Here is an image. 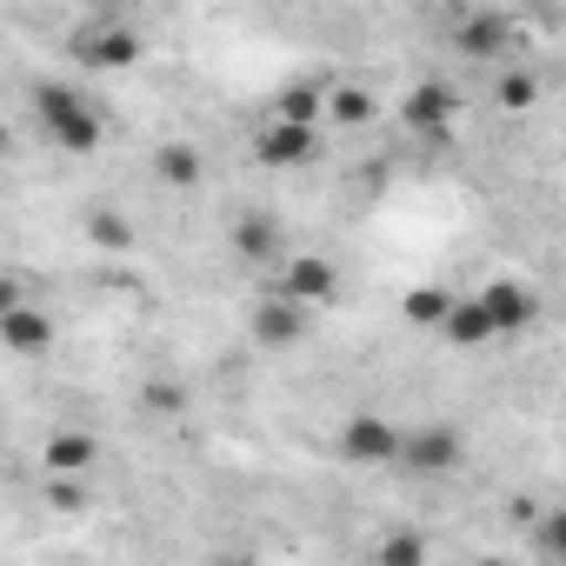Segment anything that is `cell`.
Masks as SVG:
<instances>
[{
    "label": "cell",
    "instance_id": "obj_20",
    "mask_svg": "<svg viewBox=\"0 0 566 566\" xmlns=\"http://www.w3.org/2000/svg\"><path fill=\"white\" fill-rule=\"evenodd\" d=\"M374 559H380V566H420V559H427V539L400 526V533H387V539L374 546Z\"/></svg>",
    "mask_w": 566,
    "mask_h": 566
},
{
    "label": "cell",
    "instance_id": "obj_22",
    "mask_svg": "<svg viewBox=\"0 0 566 566\" xmlns=\"http://www.w3.org/2000/svg\"><path fill=\"white\" fill-rule=\"evenodd\" d=\"M533 101H539V74L513 67V74L500 81V107H506V114H520V107H533Z\"/></svg>",
    "mask_w": 566,
    "mask_h": 566
},
{
    "label": "cell",
    "instance_id": "obj_12",
    "mask_svg": "<svg viewBox=\"0 0 566 566\" xmlns=\"http://www.w3.org/2000/svg\"><path fill=\"white\" fill-rule=\"evenodd\" d=\"M440 334H447V347H460V354H480V347H493L500 334H493V321H486V307H480V294H453L447 301V314L433 321Z\"/></svg>",
    "mask_w": 566,
    "mask_h": 566
},
{
    "label": "cell",
    "instance_id": "obj_23",
    "mask_svg": "<svg viewBox=\"0 0 566 566\" xmlns=\"http://www.w3.org/2000/svg\"><path fill=\"white\" fill-rule=\"evenodd\" d=\"M21 301H34V294L21 287V280H14V273H0V314H8V307H21Z\"/></svg>",
    "mask_w": 566,
    "mask_h": 566
},
{
    "label": "cell",
    "instance_id": "obj_24",
    "mask_svg": "<svg viewBox=\"0 0 566 566\" xmlns=\"http://www.w3.org/2000/svg\"><path fill=\"white\" fill-rule=\"evenodd\" d=\"M8 147H14V134H8V120H0V154H8Z\"/></svg>",
    "mask_w": 566,
    "mask_h": 566
},
{
    "label": "cell",
    "instance_id": "obj_3",
    "mask_svg": "<svg viewBox=\"0 0 566 566\" xmlns=\"http://www.w3.org/2000/svg\"><path fill=\"white\" fill-rule=\"evenodd\" d=\"M253 160L273 167V174H294V167H314L321 160V120H287V114H273L253 127Z\"/></svg>",
    "mask_w": 566,
    "mask_h": 566
},
{
    "label": "cell",
    "instance_id": "obj_19",
    "mask_svg": "<svg viewBox=\"0 0 566 566\" xmlns=\"http://www.w3.org/2000/svg\"><path fill=\"white\" fill-rule=\"evenodd\" d=\"M447 301H453L447 287H407V301H400V314H407L413 327H433V321L447 314Z\"/></svg>",
    "mask_w": 566,
    "mask_h": 566
},
{
    "label": "cell",
    "instance_id": "obj_10",
    "mask_svg": "<svg viewBox=\"0 0 566 566\" xmlns=\"http://www.w3.org/2000/svg\"><path fill=\"white\" fill-rule=\"evenodd\" d=\"M280 294H294L301 307H334V294H340V266H334L327 253H294L287 273H280Z\"/></svg>",
    "mask_w": 566,
    "mask_h": 566
},
{
    "label": "cell",
    "instance_id": "obj_14",
    "mask_svg": "<svg viewBox=\"0 0 566 566\" xmlns=\"http://www.w3.org/2000/svg\"><path fill=\"white\" fill-rule=\"evenodd\" d=\"M154 174H160V187L193 193V187L207 180V160H200V147H193V140H167V147L154 154Z\"/></svg>",
    "mask_w": 566,
    "mask_h": 566
},
{
    "label": "cell",
    "instance_id": "obj_7",
    "mask_svg": "<svg viewBox=\"0 0 566 566\" xmlns=\"http://www.w3.org/2000/svg\"><path fill=\"white\" fill-rule=\"evenodd\" d=\"M513 21L500 14V8H480V14H460L453 21V54L460 61H506L513 54Z\"/></svg>",
    "mask_w": 566,
    "mask_h": 566
},
{
    "label": "cell",
    "instance_id": "obj_17",
    "mask_svg": "<svg viewBox=\"0 0 566 566\" xmlns=\"http://www.w3.org/2000/svg\"><path fill=\"white\" fill-rule=\"evenodd\" d=\"M87 240H94V247H107V253H127L140 233H134V220H127V213H87Z\"/></svg>",
    "mask_w": 566,
    "mask_h": 566
},
{
    "label": "cell",
    "instance_id": "obj_13",
    "mask_svg": "<svg viewBox=\"0 0 566 566\" xmlns=\"http://www.w3.org/2000/svg\"><path fill=\"white\" fill-rule=\"evenodd\" d=\"M94 460H101V440H94L87 427H61V433L41 447V467H48L54 480H87Z\"/></svg>",
    "mask_w": 566,
    "mask_h": 566
},
{
    "label": "cell",
    "instance_id": "obj_6",
    "mask_svg": "<svg viewBox=\"0 0 566 566\" xmlns=\"http://www.w3.org/2000/svg\"><path fill=\"white\" fill-rule=\"evenodd\" d=\"M400 120H407L413 134L440 140V134L460 120V87H453V81H440V74L413 81V87H407V101H400Z\"/></svg>",
    "mask_w": 566,
    "mask_h": 566
},
{
    "label": "cell",
    "instance_id": "obj_5",
    "mask_svg": "<svg viewBox=\"0 0 566 566\" xmlns=\"http://www.w3.org/2000/svg\"><path fill=\"white\" fill-rule=\"evenodd\" d=\"M307 314H314V307H301L294 294H266V301H253V314H247V340H253L260 354H287V347L307 340Z\"/></svg>",
    "mask_w": 566,
    "mask_h": 566
},
{
    "label": "cell",
    "instance_id": "obj_21",
    "mask_svg": "<svg viewBox=\"0 0 566 566\" xmlns=\"http://www.w3.org/2000/svg\"><path fill=\"white\" fill-rule=\"evenodd\" d=\"M140 407H147L154 420H174V413L187 407V387H180V380H147V387H140Z\"/></svg>",
    "mask_w": 566,
    "mask_h": 566
},
{
    "label": "cell",
    "instance_id": "obj_18",
    "mask_svg": "<svg viewBox=\"0 0 566 566\" xmlns=\"http://www.w3.org/2000/svg\"><path fill=\"white\" fill-rule=\"evenodd\" d=\"M327 107H334L340 127H367L374 120V94L367 87H327Z\"/></svg>",
    "mask_w": 566,
    "mask_h": 566
},
{
    "label": "cell",
    "instance_id": "obj_4",
    "mask_svg": "<svg viewBox=\"0 0 566 566\" xmlns=\"http://www.w3.org/2000/svg\"><path fill=\"white\" fill-rule=\"evenodd\" d=\"M67 54L87 67V74H127L147 61V34L140 28H81L67 41Z\"/></svg>",
    "mask_w": 566,
    "mask_h": 566
},
{
    "label": "cell",
    "instance_id": "obj_8",
    "mask_svg": "<svg viewBox=\"0 0 566 566\" xmlns=\"http://www.w3.org/2000/svg\"><path fill=\"white\" fill-rule=\"evenodd\" d=\"M480 307H486L493 334L506 340V334H526V327L539 321V287H526V280H486V287H480Z\"/></svg>",
    "mask_w": 566,
    "mask_h": 566
},
{
    "label": "cell",
    "instance_id": "obj_2",
    "mask_svg": "<svg viewBox=\"0 0 566 566\" xmlns=\"http://www.w3.org/2000/svg\"><path fill=\"white\" fill-rule=\"evenodd\" d=\"M460 460H467V433L447 427V420H433V427H407L400 447H394V467L413 473V480H447V473H460Z\"/></svg>",
    "mask_w": 566,
    "mask_h": 566
},
{
    "label": "cell",
    "instance_id": "obj_15",
    "mask_svg": "<svg viewBox=\"0 0 566 566\" xmlns=\"http://www.w3.org/2000/svg\"><path fill=\"white\" fill-rule=\"evenodd\" d=\"M233 253H240L247 266L273 260V253H280V227H273L266 213H240V220H233Z\"/></svg>",
    "mask_w": 566,
    "mask_h": 566
},
{
    "label": "cell",
    "instance_id": "obj_9",
    "mask_svg": "<svg viewBox=\"0 0 566 566\" xmlns=\"http://www.w3.org/2000/svg\"><path fill=\"white\" fill-rule=\"evenodd\" d=\"M394 447H400V427L387 413H354L340 427V460L347 467H394Z\"/></svg>",
    "mask_w": 566,
    "mask_h": 566
},
{
    "label": "cell",
    "instance_id": "obj_1",
    "mask_svg": "<svg viewBox=\"0 0 566 566\" xmlns=\"http://www.w3.org/2000/svg\"><path fill=\"white\" fill-rule=\"evenodd\" d=\"M28 107H34L41 134H48L61 154H74V160L101 154V140H107V120H101V107H94V101H87L74 81H61V74H41V81L28 87Z\"/></svg>",
    "mask_w": 566,
    "mask_h": 566
},
{
    "label": "cell",
    "instance_id": "obj_11",
    "mask_svg": "<svg viewBox=\"0 0 566 566\" xmlns=\"http://www.w3.org/2000/svg\"><path fill=\"white\" fill-rule=\"evenodd\" d=\"M0 347H8L14 360H41V354H54V314L34 307V301L8 307V314H0Z\"/></svg>",
    "mask_w": 566,
    "mask_h": 566
},
{
    "label": "cell",
    "instance_id": "obj_16",
    "mask_svg": "<svg viewBox=\"0 0 566 566\" xmlns=\"http://www.w3.org/2000/svg\"><path fill=\"white\" fill-rule=\"evenodd\" d=\"M273 114H287V120H321V114H327V87H321V81H294V87H280Z\"/></svg>",
    "mask_w": 566,
    "mask_h": 566
}]
</instances>
